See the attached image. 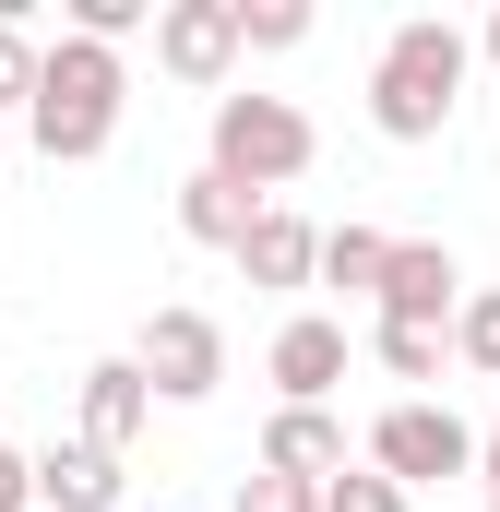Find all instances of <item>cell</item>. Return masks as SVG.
Listing matches in <instances>:
<instances>
[{"label":"cell","mask_w":500,"mask_h":512,"mask_svg":"<svg viewBox=\"0 0 500 512\" xmlns=\"http://www.w3.org/2000/svg\"><path fill=\"white\" fill-rule=\"evenodd\" d=\"M310 251H322V227H310V215H286V203H262V215H250V239L227 262H239L250 286H310Z\"/></svg>","instance_id":"8fae6325"},{"label":"cell","mask_w":500,"mask_h":512,"mask_svg":"<svg viewBox=\"0 0 500 512\" xmlns=\"http://www.w3.org/2000/svg\"><path fill=\"white\" fill-rule=\"evenodd\" d=\"M131 370H143V393H167V405H203V393L227 382V322L191 310V298H167V310H143Z\"/></svg>","instance_id":"5b68a950"},{"label":"cell","mask_w":500,"mask_h":512,"mask_svg":"<svg viewBox=\"0 0 500 512\" xmlns=\"http://www.w3.org/2000/svg\"><path fill=\"white\" fill-rule=\"evenodd\" d=\"M120 48H84V36H60L48 60H36V96H24V143L48 155V167H96L108 143H120Z\"/></svg>","instance_id":"7a4b0ae2"},{"label":"cell","mask_w":500,"mask_h":512,"mask_svg":"<svg viewBox=\"0 0 500 512\" xmlns=\"http://www.w3.org/2000/svg\"><path fill=\"white\" fill-rule=\"evenodd\" d=\"M453 358H465V370H489V382H500V286H477V298L453 310Z\"/></svg>","instance_id":"9a60e30c"},{"label":"cell","mask_w":500,"mask_h":512,"mask_svg":"<svg viewBox=\"0 0 500 512\" xmlns=\"http://www.w3.org/2000/svg\"><path fill=\"white\" fill-rule=\"evenodd\" d=\"M24 489H36V512H120V453H96V441H48V453L24 465Z\"/></svg>","instance_id":"30bf717a"},{"label":"cell","mask_w":500,"mask_h":512,"mask_svg":"<svg viewBox=\"0 0 500 512\" xmlns=\"http://www.w3.org/2000/svg\"><path fill=\"white\" fill-rule=\"evenodd\" d=\"M0 155H12V120H0Z\"/></svg>","instance_id":"cb8c5ba5"},{"label":"cell","mask_w":500,"mask_h":512,"mask_svg":"<svg viewBox=\"0 0 500 512\" xmlns=\"http://www.w3.org/2000/svg\"><path fill=\"white\" fill-rule=\"evenodd\" d=\"M370 298H381V322H405V334H441V322L465 310V262L441 251V239H393Z\"/></svg>","instance_id":"8992f818"},{"label":"cell","mask_w":500,"mask_h":512,"mask_svg":"<svg viewBox=\"0 0 500 512\" xmlns=\"http://www.w3.org/2000/svg\"><path fill=\"white\" fill-rule=\"evenodd\" d=\"M381 251H393L381 227H322L310 274H322V286H346V298H370V286H381Z\"/></svg>","instance_id":"5bb4252c"},{"label":"cell","mask_w":500,"mask_h":512,"mask_svg":"<svg viewBox=\"0 0 500 512\" xmlns=\"http://www.w3.org/2000/svg\"><path fill=\"white\" fill-rule=\"evenodd\" d=\"M262 382L286 393V405H334V382H346V322H322V310H298L274 346H262Z\"/></svg>","instance_id":"ba28073f"},{"label":"cell","mask_w":500,"mask_h":512,"mask_svg":"<svg viewBox=\"0 0 500 512\" xmlns=\"http://www.w3.org/2000/svg\"><path fill=\"white\" fill-rule=\"evenodd\" d=\"M489 60H500V0H489Z\"/></svg>","instance_id":"603a6c76"},{"label":"cell","mask_w":500,"mask_h":512,"mask_svg":"<svg viewBox=\"0 0 500 512\" xmlns=\"http://www.w3.org/2000/svg\"><path fill=\"white\" fill-rule=\"evenodd\" d=\"M143 417H155L143 370H131V358H96V370H84V441H96V453H131Z\"/></svg>","instance_id":"7c38bea8"},{"label":"cell","mask_w":500,"mask_h":512,"mask_svg":"<svg viewBox=\"0 0 500 512\" xmlns=\"http://www.w3.org/2000/svg\"><path fill=\"white\" fill-rule=\"evenodd\" d=\"M0 512H36V489H24V453L0 441Z\"/></svg>","instance_id":"44dd1931"},{"label":"cell","mask_w":500,"mask_h":512,"mask_svg":"<svg viewBox=\"0 0 500 512\" xmlns=\"http://www.w3.org/2000/svg\"><path fill=\"white\" fill-rule=\"evenodd\" d=\"M239 512H322V489H298V477H262V465H250V477H239Z\"/></svg>","instance_id":"ffe728a7"},{"label":"cell","mask_w":500,"mask_h":512,"mask_svg":"<svg viewBox=\"0 0 500 512\" xmlns=\"http://www.w3.org/2000/svg\"><path fill=\"white\" fill-rule=\"evenodd\" d=\"M203 143H215L203 167H215L227 191H250V203H274V191L322 155V131L298 120L286 96H215V131H203Z\"/></svg>","instance_id":"3957f363"},{"label":"cell","mask_w":500,"mask_h":512,"mask_svg":"<svg viewBox=\"0 0 500 512\" xmlns=\"http://www.w3.org/2000/svg\"><path fill=\"white\" fill-rule=\"evenodd\" d=\"M36 60H48V48L24 36V12H0V120H12L24 96H36Z\"/></svg>","instance_id":"e0dca14e"},{"label":"cell","mask_w":500,"mask_h":512,"mask_svg":"<svg viewBox=\"0 0 500 512\" xmlns=\"http://www.w3.org/2000/svg\"><path fill=\"white\" fill-rule=\"evenodd\" d=\"M155 60L179 84H227L239 72V0H155Z\"/></svg>","instance_id":"52a82bcc"},{"label":"cell","mask_w":500,"mask_h":512,"mask_svg":"<svg viewBox=\"0 0 500 512\" xmlns=\"http://www.w3.org/2000/svg\"><path fill=\"white\" fill-rule=\"evenodd\" d=\"M250 215H262V203H250V191H227L215 167H191V179H179V239H203V251H239V239H250Z\"/></svg>","instance_id":"4fadbf2b"},{"label":"cell","mask_w":500,"mask_h":512,"mask_svg":"<svg viewBox=\"0 0 500 512\" xmlns=\"http://www.w3.org/2000/svg\"><path fill=\"white\" fill-rule=\"evenodd\" d=\"M310 36V0H239V48H298Z\"/></svg>","instance_id":"ac0fdd59"},{"label":"cell","mask_w":500,"mask_h":512,"mask_svg":"<svg viewBox=\"0 0 500 512\" xmlns=\"http://www.w3.org/2000/svg\"><path fill=\"white\" fill-rule=\"evenodd\" d=\"M465 24H441V12H405L393 36H381L370 60V131L381 143H441L453 108H465Z\"/></svg>","instance_id":"6da1fadb"},{"label":"cell","mask_w":500,"mask_h":512,"mask_svg":"<svg viewBox=\"0 0 500 512\" xmlns=\"http://www.w3.org/2000/svg\"><path fill=\"white\" fill-rule=\"evenodd\" d=\"M262 477H298V489L346 477V417H334V405H274V429H262Z\"/></svg>","instance_id":"9c48e42d"},{"label":"cell","mask_w":500,"mask_h":512,"mask_svg":"<svg viewBox=\"0 0 500 512\" xmlns=\"http://www.w3.org/2000/svg\"><path fill=\"white\" fill-rule=\"evenodd\" d=\"M477 477H489V512H500V429H477Z\"/></svg>","instance_id":"7402d4cb"},{"label":"cell","mask_w":500,"mask_h":512,"mask_svg":"<svg viewBox=\"0 0 500 512\" xmlns=\"http://www.w3.org/2000/svg\"><path fill=\"white\" fill-rule=\"evenodd\" d=\"M322 512H405V489L370 477V465H346V477H322Z\"/></svg>","instance_id":"d6986e66"},{"label":"cell","mask_w":500,"mask_h":512,"mask_svg":"<svg viewBox=\"0 0 500 512\" xmlns=\"http://www.w3.org/2000/svg\"><path fill=\"white\" fill-rule=\"evenodd\" d=\"M370 477H393L405 501L441 489V477H477V429H465L453 405L405 393V405H381V417H370Z\"/></svg>","instance_id":"277c9868"},{"label":"cell","mask_w":500,"mask_h":512,"mask_svg":"<svg viewBox=\"0 0 500 512\" xmlns=\"http://www.w3.org/2000/svg\"><path fill=\"white\" fill-rule=\"evenodd\" d=\"M370 358L393 382H441V334H405V322H370Z\"/></svg>","instance_id":"2e32d148"}]
</instances>
